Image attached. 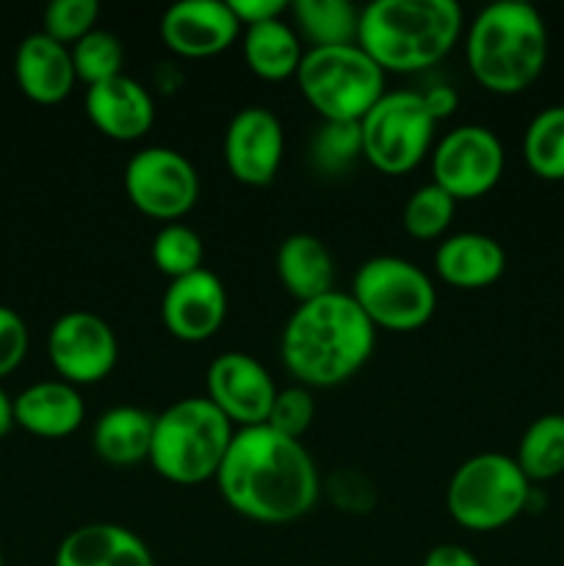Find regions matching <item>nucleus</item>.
I'll use <instances>...</instances> for the list:
<instances>
[{
	"instance_id": "obj_1",
	"label": "nucleus",
	"mask_w": 564,
	"mask_h": 566,
	"mask_svg": "<svg viewBox=\"0 0 564 566\" xmlns=\"http://www.w3.org/2000/svg\"><path fill=\"white\" fill-rule=\"evenodd\" d=\"M227 506L263 525H285L313 512L321 492L318 468L302 440L269 426L236 429L216 473Z\"/></svg>"
},
{
	"instance_id": "obj_2",
	"label": "nucleus",
	"mask_w": 564,
	"mask_h": 566,
	"mask_svg": "<svg viewBox=\"0 0 564 566\" xmlns=\"http://www.w3.org/2000/svg\"><path fill=\"white\" fill-rule=\"evenodd\" d=\"M376 346V329L348 293L299 304L280 337L282 365L302 387H337L357 376Z\"/></svg>"
},
{
	"instance_id": "obj_3",
	"label": "nucleus",
	"mask_w": 564,
	"mask_h": 566,
	"mask_svg": "<svg viewBox=\"0 0 564 566\" xmlns=\"http://www.w3.org/2000/svg\"><path fill=\"white\" fill-rule=\"evenodd\" d=\"M462 28L453 0H374L359 11L357 44L385 75H409L446 59Z\"/></svg>"
},
{
	"instance_id": "obj_4",
	"label": "nucleus",
	"mask_w": 564,
	"mask_h": 566,
	"mask_svg": "<svg viewBox=\"0 0 564 566\" xmlns=\"http://www.w3.org/2000/svg\"><path fill=\"white\" fill-rule=\"evenodd\" d=\"M464 61L470 75L487 92H525L545 70V20L525 0H498L484 6L464 33Z\"/></svg>"
},
{
	"instance_id": "obj_5",
	"label": "nucleus",
	"mask_w": 564,
	"mask_h": 566,
	"mask_svg": "<svg viewBox=\"0 0 564 566\" xmlns=\"http://www.w3.org/2000/svg\"><path fill=\"white\" fill-rule=\"evenodd\" d=\"M232 434V423L208 398H180L155 415L147 462L160 479L177 486L205 484L219 473Z\"/></svg>"
},
{
	"instance_id": "obj_6",
	"label": "nucleus",
	"mask_w": 564,
	"mask_h": 566,
	"mask_svg": "<svg viewBox=\"0 0 564 566\" xmlns=\"http://www.w3.org/2000/svg\"><path fill=\"white\" fill-rule=\"evenodd\" d=\"M296 83L321 122H359L385 94V72L359 44L307 48Z\"/></svg>"
},
{
	"instance_id": "obj_7",
	"label": "nucleus",
	"mask_w": 564,
	"mask_h": 566,
	"mask_svg": "<svg viewBox=\"0 0 564 566\" xmlns=\"http://www.w3.org/2000/svg\"><path fill=\"white\" fill-rule=\"evenodd\" d=\"M531 481L506 453H476L453 470L446 509L457 525L476 534L503 528L525 512Z\"/></svg>"
},
{
	"instance_id": "obj_8",
	"label": "nucleus",
	"mask_w": 564,
	"mask_h": 566,
	"mask_svg": "<svg viewBox=\"0 0 564 566\" xmlns=\"http://www.w3.org/2000/svg\"><path fill=\"white\" fill-rule=\"evenodd\" d=\"M374 329L415 332L431 321L437 310V287L424 269L396 254L370 258L354 271L352 291Z\"/></svg>"
},
{
	"instance_id": "obj_9",
	"label": "nucleus",
	"mask_w": 564,
	"mask_h": 566,
	"mask_svg": "<svg viewBox=\"0 0 564 566\" xmlns=\"http://www.w3.org/2000/svg\"><path fill=\"white\" fill-rule=\"evenodd\" d=\"M435 127L420 92H385L359 119L363 158L382 175H407L435 149Z\"/></svg>"
},
{
	"instance_id": "obj_10",
	"label": "nucleus",
	"mask_w": 564,
	"mask_h": 566,
	"mask_svg": "<svg viewBox=\"0 0 564 566\" xmlns=\"http://www.w3.org/2000/svg\"><path fill=\"white\" fill-rule=\"evenodd\" d=\"M125 191L138 213L171 224L197 205L199 175L177 149L144 147L127 160Z\"/></svg>"
},
{
	"instance_id": "obj_11",
	"label": "nucleus",
	"mask_w": 564,
	"mask_h": 566,
	"mask_svg": "<svg viewBox=\"0 0 564 566\" xmlns=\"http://www.w3.org/2000/svg\"><path fill=\"white\" fill-rule=\"evenodd\" d=\"M503 166L506 155L501 138L484 125L453 127L431 149V182L457 202L490 193L501 182Z\"/></svg>"
},
{
	"instance_id": "obj_12",
	"label": "nucleus",
	"mask_w": 564,
	"mask_h": 566,
	"mask_svg": "<svg viewBox=\"0 0 564 566\" xmlns=\"http://www.w3.org/2000/svg\"><path fill=\"white\" fill-rule=\"evenodd\" d=\"M48 357L61 381L72 387L100 385L119 359V340L105 318L88 310H70L48 332Z\"/></svg>"
},
{
	"instance_id": "obj_13",
	"label": "nucleus",
	"mask_w": 564,
	"mask_h": 566,
	"mask_svg": "<svg viewBox=\"0 0 564 566\" xmlns=\"http://www.w3.org/2000/svg\"><path fill=\"white\" fill-rule=\"evenodd\" d=\"M280 387L260 359L243 352H224L208 365L205 398L224 415L232 429L265 426Z\"/></svg>"
},
{
	"instance_id": "obj_14",
	"label": "nucleus",
	"mask_w": 564,
	"mask_h": 566,
	"mask_svg": "<svg viewBox=\"0 0 564 566\" xmlns=\"http://www.w3.org/2000/svg\"><path fill=\"white\" fill-rule=\"evenodd\" d=\"M285 155V130L274 111L249 105L238 111L224 133L227 171L243 186H269Z\"/></svg>"
},
{
	"instance_id": "obj_15",
	"label": "nucleus",
	"mask_w": 564,
	"mask_h": 566,
	"mask_svg": "<svg viewBox=\"0 0 564 566\" xmlns=\"http://www.w3.org/2000/svg\"><path fill=\"white\" fill-rule=\"evenodd\" d=\"M160 39L182 59H210L236 44L243 31L230 0H180L160 17Z\"/></svg>"
},
{
	"instance_id": "obj_16",
	"label": "nucleus",
	"mask_w": 564,
	"mask_h": 566,
	"mask_svg": "<svg viewBox=\"0 0 564 566\" xmlns=\"http://www.w3.org/2000/svg\"><path fill=\"white\" fill-rule=\"evenodd\" d=\"M227 318L224 282L208 269L171 280L160 298V321L166 332L182 343H205Z\"/></svg>"
},
{
	"instance_id": "obj_17",
	"label": "nucleus",
	"mask_w": 564,
	"mask_h": 566,
	"mask_svg": "<svg viewBox=\"0 0 564 566\" xmlns=\"http://www.w3.org/2000/svg\"><path fill=\"white\" fill-rule=\"evenodd\" d=\"M86 116L105 138L138 142L155 125V99L136 77L119 75L86 88Z\"/></svg>"
},
{
	"instance_id": "obj_18",
	"label": "nucleus",
	"mask_w": 564,
	"mask_h": 566,
	"mask_svg": "<svg viewBox=\"0 0 564 566\" xmlns=\"http://www.w3.org/2000/svg\"><path fill=\"white\" fill-rule=\"evenodd\" d=\"M14 77L22 94L39 105L61 103L77 83L70 48L42 31L25 36L17 48Z\"/></svg>"
},
{
	"instance_id": "obj_19",
	"label": "nucleus",
	"mask_w": 564,
	"mask_h": 566,
	"mask_svg": "<svg viewBox=\"0 0 564 566\" xmlns=\"http://www.w3.org/2000/svg\"><path fill=\"white\" fill-rule=\"evenodd\" d=\"M11 407H14V426L42 440H64L75 434L86 420L81 390L61 379L25 387L20 396L11 398Z\"/></svg>"
},
{
	"instance_id": "obj_20",
	"label": "nucleus",
	"mask_w": 564,
	"mask_h": 566,
	"mask_svg": "<svg viewBox=\"0 0 564 566\" xmlns=\"http://www.w3.org/2000/svg\"><path fill=\"white\" fill-rule=\"evenodd\" d=\"M53 566H155V558L136 531L116 523H88L61 539Z\"/></svg>"
},
{
	"instance_id": "obj_21",
	"label": "nucleus",
	"mask_w": 564,
	"mask_h": 566,
	"mask_svg": "<svg viewBox=\"0 0 564 566\" xmlns=\"http://www.w3.org/2000/svg\"><path fill=\"white\" fill-rule=\"evenodd\" d=\"M435 271L446 285L459 291H481L503 276L506 252L484 232H457L437 243Z\"/></svg>"
},
{
	"instance_id": "obj_22",
	"label": "nucleus",
	"mask_w": 564,
	"mask_h": 566,
	"mask_svg": "<svg viewBox=\"0 0 564 566\" xmlns=\"http://www.w3.org/2000/svg\"><path fill=\"white\" fill-rule=\"evenodd\" d=\"M276 276L299 304L335 291V260L330 247L310 232H293L276 249Z\"/></svg>"
},
{
	"instance_id": "obj_23",
	"label": "nucleus",
	"mask_w": 564,
	"mask_h": 566,
	"mask_svg": "<svg viewBox=\"0 0 564 566\" xmlns=\"http://www.w3.org/2000/svg\"><path fill=\"white\" fill-rule=\"evenodd\" d=\"M155 415L142 407H111L92 429V448L111 468H136L147 462Z\"/></svg>"
},
{
	"instance_id": "obj_24",
	"label": "nucleus",
	"mask_w": 564,
	"mask_h": 566,
	"mask_svg": "<svg viewBox=\"0 0 564 566\" xmlns=\"http://www.w3.org/2000/svg\"><path fill=\"white\" fill-rule=\"evenodd\" d=\"M243 61L249 72L263 81H288L296 77L307 44L299 39L291 22L269 20L243 28Z\"/></svg>"
},
{
	"instance_id": "obj_25",
	"label": "nucleus",
	"mask_w": 564,
	"mask_h": 566,
	"mask_svg": "<svg viewBox=\"0 0 564 566\" xmlns=\"http://www.w3.org/2000/svg\"><path fill=\"white\" fill-rule=\"evenodd\" d=\"M359 11L348 0H293L288 6L291 25L307 48H341L357 44Z\"/></svg>"
},
{
	"instance_id": "obj_26",
	"label": "nucleus",
	"mask_w": 564,
	"mask_h": 566,
	"mask_svg": "<svg viewBox=\"0 0 564 566\" xmlns=\"http://www.w3.org/2000/svg\"><path fill=\"white\" fill-rule=\"evenodd\" d=\"M529 481H551L564 473V415H542L523 431L514 457Z\"/></svg>"
},
{
	"instance_id": "obj_27",
	"label": "nucleus",
	"mask_w": 564,
	"mask_h": 566,
	"mask_svg": "<svg viewBox=\"0 0 564 566\" xmlns=\"http://www.w3.org/2000/svg\"><path fill=\"white\" fill-rule=\"evenodd\" d=\"M523 158L542 180H564V105H547L529 122Z\"/></svg>"
},
{
	"instance_id": "obj_28",
	"label": "nucleus",
	"mask_w": 564,
	"mask_h": 566,
	"mask_svg": "<svg viewBox=\"0 0 564 566\" xmlns=\"http://www.w3.org/2000/svg\"><path fill=\"white\" fill-rule=\"evenodd\" d=\"M149 254H153L155 269L164 276H169V282L205 269L202 238H199L194 227L180 224V221L164 224L155 232L153 243H149Z\"/></svg>"
},
{
	"instance_id": "obj_29",
	"label": "nucleus",
	"mask_w": 564,
	"mask_h": 566,
	"mask_svg": "<svg viewBox=\"0 0 564 566\" xmlns=\"http://www.w3.org/2000/svg\"><path fill=\"white\" fill-rule=\"evenodd\" d=\"M70 53L77 81L86 83V88L125 75V44L116 33L103 31V28L86 33L81 42L72 44Z\"/></svg>"
},
{
	"instance_id": "obj_30",
	"label": "nucleus",
	"mask_w": 564,
	"mask_h": 566,
	"mask_svg": "<svg viewBox=\"0 0 564 566\" xmlns=\"http://www.w3.org/2000/svg\"><path fill=\"white\" fill-rule=\"evenodd\" d=\"M453 213H457V199L442 191L440 186L429 182V186H420L418 191L409 193V199L404 202L401 224L409 238L437 241L451 227Z\"/></svg>"
},
{
	"instance_id": "obj_31",
	"label": "nucleus",
	"mask_w": 564,
	"mask_h": 566,
	"mask_svg": "<svg viewBox=\"0 0 564 566\" xmlns=\"http://www.w3.org/2000/svg\"><path fill=\"white\" fill-rule=\"evenodd\" d=\"M313 164L326 175H337L354 160L363 158V138L359 122H321L313 136Z\"/></svg>"
},
{
	"instance_id": "obj_32",
	"label": "nucleus",
	"mask_w": 564,
	"mask_h": 566,
	"mask_svg": "<svg viewBox=\"0 0 564 566\" xmlns=\"http://www.w3.org/2000/svg\"><path fill=\"white\" fill-rule=\"evenodd\" d=\"M97 0H53V3L44 9L42 33H48L55 42L72 48V44L81 42L86 33H92L94 28H97Z\"/></svg>"
},
{
	"instance_id": "obj_33",
	"label": "nucleus",
	"mask_w": 564,
	"mask_h": 566,
	"mask_svg": "<svg viewBox=\"0 0 564 566\" xmlns=\"http://www.w3.org/2000/svg\"><path fill=\"white\" fill-rule=\"evenodd\" d=\"M313 420H315L313 396H310L307 387L293 385V387H282V390H276L265 426L280 431V434L291 437V440H302L304 431L313 426Z\"/></svg>"
},
{
	"instance_id": "obj_34",
	"label": "nucleus",
	"mask_w": 564,
	"mask_h": 566,
	"mask_svg": "<svg viewBox=\"0 0 564 566\" xmlns=\"http://www.w3.org/2000/svg\"><path fill=\"white\" fill-rule=\"evenodd\" d=\"M28 326L17 310L0 304V381L14 374L28 354Z\"/></svg>"
},
{
	"instance_id": "obj_35",
	"label": "nucleus",
	"mask_w": 564,
	"mask_h": 566,
	"mask_svg": "<svg viewBox=\"0 0 564 566\" xmlns=\"http://www.w3.org/2000/svg\"><path fill=\"white\" fill-rule=\"evenodd\" d=\"M288 6L291 3H285V0H230V9L241 22V28L280 20L288 14Z\"/></svg>"
},
{
	"instance_id": "obj_36",
	"label": "nucleus",
	"mask_w": 564,
	"mask_h": 566,
	"mask_svg": "<svg viewBox=\"0 0 564 566\" xmlns=\"http://www.w3.org/2000/svg\"><path fill=\"white\" fill-rule=\"evenodd\" d=\"M420 97H424L426 111H429L435 122L448 119L459 108V94L448 83H437V86L426 88V92H420Z\"/></svg>"
},
{
	"instance_id": "obj_37",
	"label": "nucleus",
	"mask_w": 564,
	"mask_h": 566,
	"mask_svg": "<svg viewBox=\"0 0 564 566\" xmlns=\"http://www.w3.org/2000/svg\"><path fill=\"white\" fill-rule=\"evenodd\" d=\"M424 566H481V562L462 545H437L426 553Z\"/></svg>"
},
{
	"instance_id": "obj_38",
	"label": "nucleus",
	"mask_w": 564,
	"mask_h": 566,
	"mask_svg": "<svg viewBox=\"0 0 564 566\" xmlns=\"http://www.w3.org/2000/svg\"><path fill=\"white\" fill-rule=\"evenodd\" d=\"M11 429H14V407H11V398L6 396V390L0 387V440H3Z\"/></svg>"
},
{
	"instance_id": "obj_39",
	"label": "nucleus",
	"mask_w": 564,
	"mask_h": 566,
	"mask_svg": "<svg viewBox=\"0 0 564 566\" xmlns=\"http://www.w3.org/2000/svg\"><path fill=\"white\" fill-rule=\"evenodd\" d=\"M0 566H6V558H3V551H0Z\"/></svg>"
}]
</instances>
